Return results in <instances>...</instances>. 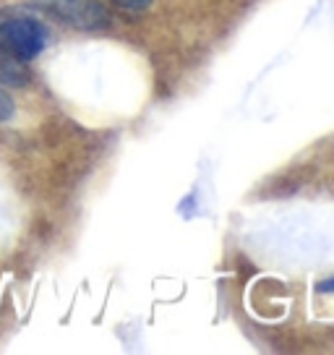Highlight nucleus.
Wrapping results in <instances>:
<instances>
[{
  "instance_id": "obj_5",
  "label": "nucleus",
  "mask_w": 334,
  "mask_h": 355,
  "mask_svg": "<svg viewBox=\"0 0 334 355\" xmlns=\"http://www.w3.org/2000/svg\"><path fill=\"white\" fill-rule=\"evenodd\" d=\"M115 3L125 11H144V8L152 6V0H115Z\"/></svg>"
},
{
  "instance_id": "obj_6",
  "label": "nucleus",
  "mask_w": 334,
  "mask_h": 355,
  "mask_svg": "<svg viewBox=\"0 0 334 355\" xmlns=\"http://www.w3.org/2000/svg\"><path fill=\"white\" fill-rule=\"evenodd\" d=\"M319 293H334V277L324 279L322 285H319Z\"/></svg>"
},
{
  "instance_id": "obj_1",
  "label": "nucleus",
  "mask_w": 334,
  "mask_h": 355,
  "mask_svg": "<svg viewBox=\"0 0 334 355\" xmlns=\"http://www.w3.org/2000/svg\"><path fill=\"white\" fill-rule=\"evenodd\" d=\"M0 37H3L6 47L16 58H21V60L37 58L47 44L45 26L37 21V19H32V16H24V13L0 21Z\"/></svg>"
},
{
  "instance_id": "obj_3",
  "label": "nucleus",
  "mask_w": 334,
  "mask_h": 355,
  "mask_svg": "<svg viewBox=\"0 0 334 355\" xmlns=\"http://www.w3.org/2000/svg\"><path fill=\"white\" fill-rule=\"evenodd\" d=\"M0 84H6V87H26L29 84V71L24 66V60L13 55L3 44H0Z\"/></svg>"
},
{
  "instance_id": "obj_4",
  "label": "nucleus",
  "mask_w": 334,
  "mask_h": 355,
  "mask_svg": "<svg viewBox=\"0 0 334 355\" xmlns=\"http://www.w3.org/2000/svg\"><path fill=\"white\" fill-rule=\"evenodd\" d=\"M13 112H16V105H13L11 94H6V92L0 89V123L11 121Z\"/></svg>"
},
{
  "instance_id": "obj_2",
  "label": "nucleus",
  "mask_w": 334,
  "mask_h": 355,
  "mask_svg": "<svg viewBox=\"0 0 334 355\" xmlns=\"http://www.w3.org/2000/svg\"><path fill=\"white\" fill-rule=\"evenodd\" d=\"M47 11L55 13L58 19L76 26V29H102L110 24L107 8L100 0H42Z\"/></svg>"
}]
</instances>
